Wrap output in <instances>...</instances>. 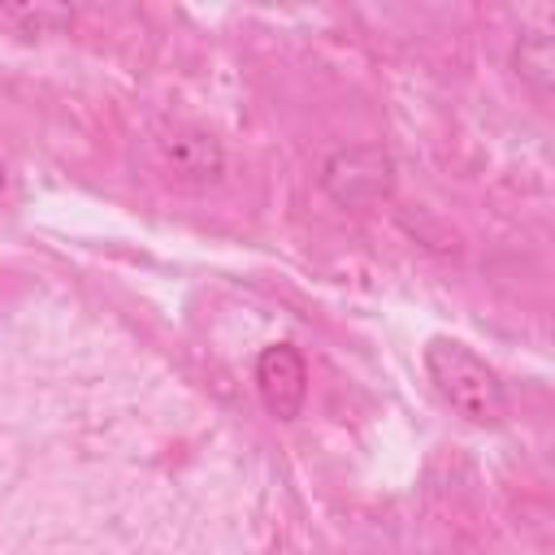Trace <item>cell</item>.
<instances>
[{
    "label": "cell",
    "mask_w": 555,
    "mask_h": 555,
    "mask_svg": "<svg viewBox=\"0 0 555 555\" xmlns=\"http://www.w3.org/2000/svg\"><path fill=\"white\" fill-rule=\"evenodd\" d=\"M425 373L438 390V399L468 425L477 429H499L507 421V390L503 377L494 373V364H486V356H477L468 343L451 338V334H434L421 351Z\"/></svg>",
    "instance_id": "1"
},
{
    "label": "cell",
    "mask_w": 555,
    "mask_h": 555,
    "mask_svg": "<svg viewBox=\"0 0 555 555\" xmlns=\"http://www.w3.org/2000/svg\"><path fill=\"white\" fill-rule=\"evenodd\" d=\"M317 182L338 208L364 212V208H377L395 195L399 169H395V156L382 143H347V147H334L321 160Z\"/></svg>",
    "instance_id": "2"
},
{
    "label": "cell",
    "mask_w": 555,
    "mask_h": 555,
    "mask_svg": "<svg viewBox=\"0 0 555 555\" xmlns=\"http://www.w3.org/2000/svg\"><path fill=\"white\" fill-rule=\"evenodd\" d=\"M152 165L178 191H208L225 178V147L208 126L169 121L152 134Z\"/></svg>",
    "instance_id": "3"
},
{
    "label": "cell",
    "mask_w": 555,
    "mask_h": 555,
    "mask_svg": "<svg viewBox=\"0 0 555 555\" xmlns=\"http://www.w3.org/2000/svg\"><path fill=\"white\" fill-rule=\"evenodd\" d=\"M256 395L273 421H295L308 403V360L295 343H269L256 356Z\"/></svg>",
    "instance_id": "4"
},
{
    "label": "cell",
    "mask_w": 555,
    "mask_h": 555,
    "mask_svg": "<svg viewBox=\"0 0 555 555\" xmlns=\"http://www.w3.org/2000/svg\"><path fill=\"white\" fill-rule=\"evenodd\" d=\"M512 74L520 78V87L538 104H551V95H555V43H551L546 26H529V30L516 35V43H512Z\"/></svg>",
    "instance_id": "5"
},
{
    "label": "cell",
    "mask_w": 555,
    "mask_h": 555,
    "mask_svg": "<svg viewBox=\"0 0 555 555\" xmlns=\"http://www.w3.org/2000/svg\"><path fill=\"white\" fill-rule=\"evenodd\" d=\"M0 22L17 26L22 35H61L74 26V9H65V4H0Z\"/></svg>",
    "instance_id": "6"
},
{
    "label": "cell",
    "mask_w": 555,
    "mask_h": 555,
    "mask_svg": "<svg viewBox=\"0 0 555 555\" xmlns=\"http://www.w3.org/2000/svg\"><path fill=\"white\" fill-rule=\"evenodd\" d=\"M0 186H4V160H0Z\"/></svg>",
    "instance_id": "7"
}]
</instances>
